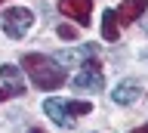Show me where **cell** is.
I'll use <instances>...</instances> for the list:
<instances>
[{"label": "cell", "mask_w": 148, "mask_h": 133, "mask_svg": "<svg viewBox=\"0 0 148 133\" xmlns=\"http://www.w3.org/2000/svg\"><path fill=\"white\" fill-rule=\"evenodd\" d=\"M43 112L49 121H56L59 127H71V114H68V105L62 99H43Z\"/></svg>", "instance_id": "5"}, {"label": "cell", "mask_w": 148, "mask_h": 133, "mask_svg": "<svg viewBox=\"0 0 148 133\" xmlns=\"http://www.w3.org/2000/svg\"><path fill=\"white\" fill-rule=\"evenodd\" d=\"M148 10V0H123L120 3V10H117V22H136L142 12Z\"/></svg>", "instance_id": "6"}, {"label": "cell", "mask_w": 148, "mask_h": 133, "mask_svg": "<svg viewBox=\"0 0 148 133\" xmlns=\"http://www.w3.org/2000/svg\"><path fill=\"white\" fill-rule=\"evenodd\" d=\"M117 25H120V22H117V12H114V10H105V12H102V25H99V28H102V37H105V40H117L120 37V28H117Z\"/></svg>", "instance_id": "8"}, {"label": "cell", "mask_w": 148, "mask_h": 133, "mask_svg": "<svg viewBox=\"0 0 148 133\" xmlns=\"http://www.w3.org/2000/svg\"><path fill=\"white\" fill-rule=\"evenodd\" d=\"M133 133H148V124H145V127H139V130H133Z\"/></svg>", "instance_id": "13"}, {"label": "cell", "mask_w": 148, "mask_h": 133, "mask_svg": "<svg viewBox=\"0 0 148 133\" xmlns=\"http://www.w3.org/2000/svg\"><path fill=\"white\" fill-rule=\"evenodd\" d=\"M0 77H3V81H18V68L16 65H0Z\"/></svg>", "instance_id": "11"}, {"label": "cell", "mask_w": 148, "mask_h": 133, "mask_svg": "<svg viewBox=\"0 0 148 133\" xmlns=\"http://www.w3.org/2000/svg\"><path fill=\"white\" fill-rule=\"evenodd\" d=\"M90 108H92L90 102H71L68 105V114H90Z\"/></svg>", "instance_id": "12"}, {"label": "cell", "mask_w": 148, "mask_h": 133, "mask_svg": "<svg viewBox=\"0 0 148 133\" xmlns=\"http://www.w3.org/2000/svg\"><path fill=\"white\" fill-rule=\"evenodd\" d=\"M111 99H114L117 105H133V102H139V99H142V87L127 81V84H120L117 90L111 93Z\"/></svg>", "instance_id": "7"}, {"label": "cell", "mask_w": 148, "mask_h": 133, "mask_svg": "<svg viewBox=\"0 0 148 133\" xmlns=\"http://www.w3.org/2000/svg\"><path fill=\"white\" fill-rule=\"evenodd\" d=\"M31 25H34V12L25 10V6H12V10L3 12V19H0V28H3V34L12 40H22L31 31Z\"/></svg>", "instance_id": "2"}, {"label": "cell", "mask_w": 148, "mask_h": 133, "mask_svg": "<svg viewBox=\"0 0 148 133\" xmlns=\"http://www.w3.org/2000/svg\"><path fill=\"white\" fill-rule=\"evenodd\" d=\"M102 81H105V74H102V62L92 56V59H86V62H80V71L74 74L71 84L77 87V90H96V87H102Z\"/></svg>", "instance_id": "3"}, {"label": "cell", "mask_w": 148, "mask_h": 133, "mask_svg": "<svg viewBox=\"0 0 148 133\" xmlns=\"http://www.w3.org/2000/svg\"><path fill=\"white\" fill-rule=\"evenodd\" d=\"M56 34H59L62 40H74V37H77V28H74V25H59Z\"/></svg>", "instance_id": "10"}, {"label": "cell", "mask_w": 148, "mask_h": 133, "mask_svg": "<svg viewBox=\"0 0 148 133\" xmlns=\"http://www.w3.org/2000/svg\"><path fill=\"white\" fill-rule=\"evenodd\" d=\"M0 3H3V0H0Z\"/></svg>", "instance_id": "14"}, {"label": "cell", "mask_w": 148, "mask_h": 133, "mask_svg": "<svg viewBox=\"0 0 148 133\" xmlns=\"http://www.w3.org/2000/svg\"><path fill=\"white\" fill-rule=\"evenodd\" d=\"M25 93V84H12V87H3L0 90V102H6L9 96H22Z\"/></svg>", "instance_id": "9"}, {"label": "cell", "mask_w": 148, "mask_h": 133, "mask_svg": "<svg viewBox=\"0 0 148 133\" xmlns=\"http://www.w3.org/2000/svg\"><path fill=\"white\" fill-rule=\"evenodd\" d=\"M22 65H25L28 77H31V84L40 87V90H59V87L68 81L65 77V68L49 56H40V53H28L22 59Z\"/></svg>", "instance_id": "1"}, {"label": "cell", "mask_w": 148, "mask_h": 133, "mask_svg": "<svg viewBox=\"0 0 148 133\" xmlns=\"http://www.w3.org/2000/svg\"><path fill=\"white\" fill-rule=\"evenodd\" d=\"M59 10L68 16V19L80 22L83 25H90V16H92V0H59Z\"/></svg>", "instance_id": "4"}]
</instances>
